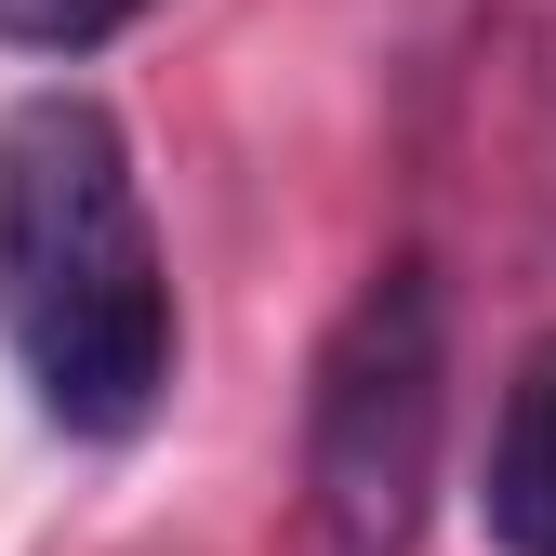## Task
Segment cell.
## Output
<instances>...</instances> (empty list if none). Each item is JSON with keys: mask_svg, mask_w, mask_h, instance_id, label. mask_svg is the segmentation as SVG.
<instances>
[{"mask_svg": "<svg viewBox=\"0 0 556 556\" xmlns=\"http://www.w3.org/2000/svg\"><path fill=\"white\" fill-rule=\"evenodd\" d=\"M0 344L66 438H147L173 397V265L106 93L0 106Z\"/></svg>", "mask_w": 556, "mask_h": 556, "instance_id": "cell-1", "label": "cell"}, {"mask_svg": "<svg viewBox=\"0 0 556 556\" xmlns=\"http://www.w3.org/2000/svg\"><path fill=\"white\" fill-rule=\"evenodd\" d=\"M451 438V292L425 252L358 278L305 384V543L318 556H410Z\"/></svg>", "mask_w": 556, "mask_h": 556, "instance_id": "cell-2", "label": "cell"}, {"mask_svg": "<svg viewBox=\"0 0 556 556\" xmlns=\"http://www.w3.org/2000/svg\"><path fill=\"white\" fill-rule=\"evenodd\" d=\"M477 517L504 556H556V331L517 358L504 410H491V477H477Z\"/></svg>", "mask_w": 556, "mask_h": 556, "instance_id": "cell-3", "label": "cell"}, {"mask_svg": "<svg viewBox=\"0 0 556 556\" xmlns=\"http://www.w3.org/2000/svg\"><path fill=\"white\" fill-rule=\"evenodd\" d=\"M132 14H160V0H0V40H14V53H93Z\"/></svg>", "mask_w": 556, "mask_h": 556, "instance_id": "cell-4", "label": "cell"}]
</instances>
